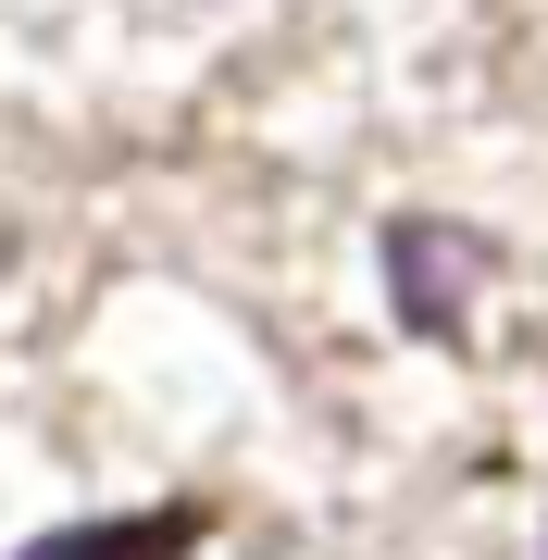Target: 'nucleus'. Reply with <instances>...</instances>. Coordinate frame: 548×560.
<instances>
[{"label": "nucleus", "instance_id": "obj_1", "mask_svg": "<svg viewBox=\"0 0 548 560\" xmlns=\"http://www.w3.org/2000/svg\"><path fill=\"white\" fill-rule=\"evenodd\" d=\"M374 275H386V312H399L424 349H462L474 312H487L499 237H474V224H448V212H399L374 237Z\"/></svg>", "mask_w": 548, "mask_h": 560}, {"label": "nucleus", "instance_id": "obj_2", "mask_svg": "<svg viewBox=\"0 0 548 560\" xmlns=\"http://www.w3.org/2000/svg\"><path fill=\"white\" fill-rule=\"evenodd\" d=\"M212 536V511L187 499V511H125V523H62V536L38 548H13V560H187Z\"/></svg>", "mask_w": 548, "mask_h": 560}]
</instances>
